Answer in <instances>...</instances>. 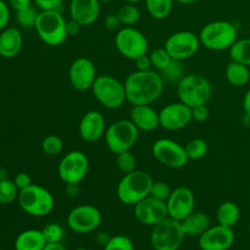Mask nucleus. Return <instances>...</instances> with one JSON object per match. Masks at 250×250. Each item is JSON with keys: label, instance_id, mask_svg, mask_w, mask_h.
I'll list each match as a JSON object with an SVG mask.
<instances>
[{"label": "nucleus", "instance_id": "f8f14e48", "mask_svg": "<svg viewBox=\"0 0 250 250\" xmlns=\"http://www.w3.org/2000/svg\"><path fill=\"white\" fill-rule=\"evenodd\" d=\"M200 46L198 35L189 30L172 33L165 41L164 48L175 61H184L192 57Z\"/></svg>", "mask_w": 250, "mask_h": 250}, {"label": "nucleus", "instance_id": "cd10ccee", "mask_svg": "<svg viewBox=\"0 0 250 250\" xmlns=\"http://www.w3.org/2000/svg\"><path fill=\"white\" fill-rule=\"evenodd\" d=\"M229 50L231 61L250 66V38L236 39Z\"/></svg>", "mask_w": 250, "mask_h": 250}, {"label": "nucleus", "instance_id": "f704fd0d", "mask_svg": "<svg viewBox=\"0 0 250 250\" xmlns=\"http://www.w3.org/2000/svg\"><path fill=\"white\" fill-rule=\"evenodd\" d=\"M104 250H134V244L129 236L116 234L108 238Z\"/></svg>", "mask_w": 250, "mask_h": 250}, {"label": "nucleus", "instance_id": "09e8293b", "mask_svg": "<svg viewBox=\"0 0 250 250\" xmlns=\"http://www.w3.org/2000/svg\"><path fill=\"white\" fill-rule=\"evenodd\" d=\"M242 107L244 110V113L250 114V87L246 91L243 100H242Z\"/></svg>", "mask_w": 250, "mask_h": 250}, {"label": "nucleus", "instance_id": "c9c22d12", "mask_svg": "<svg viewBox=\"0 0 250 250\" xmlns=\"http://www.w3.org/2000/svg\"><path fill=\"white\" fill-rule=\"evenodd\" d=\"M37 16H38V13L32 6H29L25 9L16 12V19L18 23L24 28L34 27Z\"/></svg>", "mask_w": 250, "mask_h": 250}, {"label": "nucleus", "instance_id": "3c124183", "mask_svg": "<svg viewBox=\"0 0 250 250\" xmlns=\"http://www.w3.org/2000/svg\"><path fill=\"white\" fill-rule=\"evenodd\" d=\"M7 179V171L4 168H0V181Z\"/></svg>", "mask_w": 250, "mask_h": 250}, {"label": "nucleus", "instance_id": "20e7f679", "mask_svg": "<svg viewBox=\"0 0 250 250\" xmlns=\"http://www.w3.org/2000/svg\"><path fill=\"white\" fill-rule=\"evenodd\" d=\"M237 36L233 23L227 21H215L207 23L199 32V41L208 50L224 51L229 49Z\"/></svg>", "mask_w": 250, "mask_h": 250}, {"label": "nucleus", "instance_id": "58836bf2", "mask_svg": "<svg viewBox=\"0 0 250 250\" xmlns=\"http://www.w3.org/2000/svg\"><path fill=\"white\" fill-rule=\"evenodd\" d=\"M171 192H172V189L167 183H165L163 181H156V182L153 181L151 188H150L149 196L166 202V200L170 196Z\"/></svg>", "mask_w": 250, "mask_h": 250}, {"label": "nucleus", "instance_id": "ea45409f", "mask_svg": "<svg viewBox=\"0 0 250 250\" xmlns=\"http://www.w3.org/2000/svg\"><path fill=\"white\" fill-rule=\"evenodd\" d=\"M36 6L41 9V11H47V10H56L60 11L63 0H34Z\"/></svg>", "mask_w": 250, "mask_h": 250}, {"label": "nucleus", "instance_id": "e433bc0d", "mask_svg": "<svg viewBox=\"0 0 250 250\" xmlns=\"http://www.w3.org/2000/svg\"><path fill=\"white\" fill-rule=\"evenodd\" d=\"M41 147L46 154L57 155L62 151L63 147V143L59 136L48 135L43 139L41 143Z\"/></svg>", "mask_w": 250, "mask_h": 250}, {"label": "nucleus", "instance_id": "c03bdc74", "mask_svg": "<svg viewBox=\"0 0 250 250\" xmlns=\"http://www.w3.org/2000/svg\"><path fill=\"white\" fill-rule=\"evenodd\" d=\"M135 65H136L137 70H140V71L149 70V69H151V66H152L149 56L146 54L137 58L135 60Z\"/></svg>", "mask_w": 250, "mask_h": 250}, {"label": "nucleus", "instance_id": "4c0bfd02", "mask_svg": "<svg viewBox=\"0 0 250 250\" xmlns=\"http://www.w3.org/2000/svg\"><path fill=\"white\" fill-rule=\"evenodd\" d=\"M41 230L47 243L61 242L63 236V229L62 226L56 223H50L46 225Z\"/></svg>", "mask_w": 250, "mask_h": 250}, {"label": "nucleus", "instance_id": "37998d69", "mask_svg": "<svg viewBox=\"0 0 250 250\" xmlns=\"http://www.w3.org/2000/svg\"><path fill=\"white\" fill-rule=\"evenodd\" d=\"M10 19L9 6L3 0H0V31L6 28Z\"/></svg>", "mask_w": 250, "mask_h": 250}, {"label": "nucleus", "instance_id": "b1692460", "mask_svg": "<svg viewBox=\"0 0 250 250\" xmlns=\"http://www.w3.org/2000/svg\"><path fill=\"white\" fill-rule=\"evenodd\" d=\"M46 239L41 229H25L19 233L15 240V250H43Z\"/></svg>", "mask_w": 250, "mask_h": 250}, {"label": "nucleus", "instance_id": "412c9836", "mask_svg": "<svg viewBox=\"0 0 250 250\" xmlns=\"http://www.w3.org/2000/svg\"><path fill=\"white\" fill-rule=\"evenodd\" d=\"M70 19L81 26H87L96 21L100 15L99 0H70Z\"/></svg>", "mask_w": 250, "mask_h": 250}, {"label": "nucleus", "instance_id": "2eb2a0df", "mask_svg": "<svg viewBox=\"0 0 250 250\" xmlns=\"http://www.w3.org/2000/svg\"><path fill=\"white\" fill-rule=\"evenodd\" d=\"M195 197L188 187H177L166 200L168 217L177 221H183L186 217L194 211Z\"/></svg>", "mask_w": 250, "mask_h": 250}, {"label": "nucleus", "instance_id": "9d476101", "mask_svg": "<svg viewBox=\"0 0 250 250\" xmlns=\"http://www.w3.org/2000/svg\"><path fill=\"white\" fill-rule=\"evenodd\" d=\"M114 44L123 57L133 61L146 55L148 49V42L146 36L132 26L121 28L115 35Z\"/></svg>", "mask_w": 250, "mask_h": 250}, {"label": "nucleus", "instance_id": "39448f33", "mask_svg": "<svg viewBox=\"0 0 250 250\" xmlns=\"http://www.w3.org/2000/svg\"><path fill=\"white\" fill-rule=\"evenodd\" d=\"M66 21L60 11L47 10L38 13L35 29L39 38L49 46L62 44L66 37Z\"/></svg>", "mask_w": 250, "mask_h": 250}, {"label": "nucleus", "instance_id": "7ed1b4c3", "mask_svg": "<svg viewBox=\"0 0 250 250\" xmlns=\"http://www.w3.org/2000/svg\"><path fill=\"white\" fill-rule=\"evenodd\" d=\"M177 94L180 102L192 108L206 104L212 95V86L209 80L202 75L188 74L179 80Z\"/></svg>", "mask_w": 250, "mask_h": 250}, {"label": "nucleus", "instance_id": "4d7b16f0", "mask_svg": "<svg viewBox=\"0 0 250 250\" xmlns=\"http://www.w3.org/2000/svg\"><path fill=\"white\" fill-rule=\"evenodd\" d=\"M248 230H249V233H250V221H249V224H248Z\"/></svg>", "mask_w": 250, "mask_h": 250}, {"label": "nucleus", "instance_id": "49530a36", "mask_svg": "<svg viewBox=\"0 0 250 250\" xmlns=\"http://www.w3.org/2000/svg\"><path fill=\"white\" fill-rule=\"evenodd\" d=\"M9 4L16 12H18L31 6V0H9Z\"/></svg>", "mask_w": 250, "mask_h": 250}, {"label": "nucleus", "instance_id": "473e14b6", "mask_svg": "<svg viewBox=\"0 0 250 250\" xmlns=\"http://www.w3.org/2000/svg\"><path fill=\"white\" fill-rule=\"evenodd\" d=\"M151 65L157 70H165L173 62V59L170 57L165 48H156L149 55Z\"/></svg>", "mask_w": 250, "mask_h": 250}, {"label": "nucleus", "instance_id": "4be33fe9", "mask_svg": "<svg viewBox=\"0 0 250 250\" xmlns=\"http://www.w3.org/2000/svg\"><path fill=\"white\" fill-rule=\"evenodd\" d=\"M130 118L139 131L151 132L159 126V114L150 104L133 105Z\"/></svg>", "mask_w": 250, "mask_h": 250}, {"label": "nucleus", "instance_id": "c85d7f7f", "mask_svg": "<svg viewBox=\"0 0 250 250\" xmlns=\"http://www.w3.org/2000/svg\"><path fill=\"white\" fill-rule=\"evenodd\" d=\"M173 2L174 0H145L148 14L156 20H163L170 15Z\"/></svg>", "mask_w": 250, "mask_h": 250}, {"label": "nucleus", "instance_id": "0eeeda50", "mask_svg": "<svg viewBox=\"0 0 250 250\" xmlns=\"http://www.w3.org/2000/svg\"><path fill=\"white\" fill-rule=\"evenodd\" d=\"M185 233L181 222L167 217L154 225L150 233V244L154 250H178Z\"/></svg>", "mask_w": 250, "mask_h": 250}, {"label": "nucleus", "instance_id": "a878e982", "mask_svg": "<svg viewBox=\"0 0 250 250\" xmlns=\"http://www.w3.org/2000/svg\"><path fill=\"white\" fill-rule=\"evenodd\" d=\"M240 211L236 203L224 201L218 205L216 210V220L219 225L232 228L239 220Z\"/></svg>", "mask_w": 250, "mask_h": 250}, {"label": "nucleus", "instance_id": "7c9ffc66", "mask_svg": "<svg viewBox=\"0 0 250 250\" xmlns=\"http://www.w3.org/2000/svg\"><path fill=\"white\" fill-rule=\"evenodd\" d=\"M119 21L126 26L134 25L140 19L139 9L131 3L121 6L116 13Z\"/></svg>", "mask_w": 250, "mask_h": 250}, {"label": "nucleus", "instance_id": "f03ea898", "mask_svg": "<svg viewBox=\"0 0 250 250\" xmlns=\"http://www.w3.org/2000/svg\"><path fill=\"white\" fill-rule=\"evenodd\" d=\"M153 183L151 176L142 170L125 174L119 181L116 188L118 199L127 205H135L149 195Z\"/></svg>", "mask_w": 250, "mask_h": 250}, {"label": "nucleus", "instance_id": "a211bd4d", "mask_svg": "<svg viewBox=\"0 0 250 250\" xmlns=\"http://www.w3.org/2000/svg\"><path fill=\"white\" fill-rule=\"evenodd\" d=\"M134 215L141 224L154 226L168 217L166 202L146 196L134 205Z\"/></svg>", "mask_w": 250, "mask_h": 250}, {"label": "nucleus", "instance_id": "864d4df0", "mask_svg": "<svg viewBox=\"0 0 250 250\" xmlns=\"http://www.w3.org/2000/svg\"><path fill=\"white\" fill-rule=\"evenodd\" d=\"M128 3H131V4H135V3H138V2H140V1H142V0H126Z\"/></svg>", "mask_w": 250, "mask_h": 250}, {"label": "nucleus", "instance_id": "8fccbe9b", "mask_svg": "<svg viewBox=\"0 0 250 250\" xmlns=\"http://www.w3.org/2000/svg\"><path fill=\"white\" fill-rule=\"evenodd\" d=\"M43 250H66V248L61 242H53V243H46Z\"/></svg>", "mask_w": 250, "mask_h": 250}, {"label": "nucleus", "instance_id": "ddd939ff", "mask_svg": "<svg viewBox=\"0 0 250 250\" xmlns=\"http://www.w3.org/2000/svg\"><path fill=\"white\" fill-rule=\"evenodd\" d=\"M151 152L158 162L170 168H182L188 161L185 147L167 138L156 140L151 146Z\"/></svg>", "mask_w": 250, "mask_h": 250}, {"label": "nucleus", "instance_id": "6ab92c4d", "mask_svg": "<svg viewBox=\"0 0 250 250\" xmlns=\"http://www.w3.org/2000/svg\"><path fill=\"white\" fill-rule=\"evenodd\" d=\"M68 77L71 86L75 90H89L97 78L95 64L88 58H78L71 62Z\"/></svg>", "mask_w": 250, "mask_h": 250}, {"label": "nucleus", "instance_id": "6e6d98bb", "mask_svg": "<svg viewBox=\"0 0 250 250\" xmlns=\"http://www.w3.org/2000/svg\"><path fill=\"white\" fill-rule=\"evenodd\" d=\"M75 250H91V249H88V248H77Z\"/></svg>", "mask_w": 250, "mask_h": 250}, {"label": "nucleus", "instance_id": "9b49d317", "mask_svg": "<svg viewBox=\"0 0 250 250\" xmlns=\"http://www.w3.org/2000/svg\"><path fill=\"white\" fill-rule=\"evenodd\" d=\"M89 170V160L85 153L80 150H72L66 153L60 161L58 174L60 179L66 185H77Z\"/></svg>", "mask_w": 250, "mask_h": 250}, {"label": "nucleus", "instance_id": "603ef678", "mask_svg": "<svg viewBox=\"0 0 250 250\" xmlns=\"http://www.w3.org/2000/svg\"><path fill=\"white\" fill-rule=\"evenodd\" d=\"M174 1H176L178 3H181V4H191V3H193L197 0H174Z\"/></svg>", "mask_w": 250, "mask_h": 250}, {"label": "nucleus", "instance_id": "13d9d810", "mask_svg": "<svg viewBox=\"0 0 250 250\" xmlns=\"http://www.w3.org/2000/svg\"><path fill=\"white\" fill-rule=\"evenodd\" d=\"M249 199H250V190H249Z\"/></svg>", "mask_w": 250, "mask_h": 250}, {"label": "nucleus", "instance_id": "393cba45", "mask_svg": "<svg viewBox=\"0 0 250 250\" xmlns=\"http://www.w3.org/2000/svg\"><path fill=\"white\" fill-rule=\"evenodd\" d=\"M181 226L185 235L199 236L210 227V219L207 214L199 211H193L183 221Z\"/></svg>", "mask_w": 250, "mask_h": 250}, {"label": "nucleus", "instance_id": "a18cd8bd", "mask_svg": "<svg viewBox=\"0 0 250 250\" xmlns=\"http://www.w3.org/2000/svg\"><path fill=\"white\" fill-rule=\"evenodd\" d=\"M104 26L107 28V29H116L119 25H120V21L117 17L116 14H110V15H107L104 19Z\"/></svg>", "mask_w": 250, "mask_h": 250}, {"label": "nucleus", "instance_id": "f3484780", "mask_svg": "<svg viewBox=\"0 0 250 250\" xmlns=\"http://www.w3.org/2000/svg\"><path fill=\"white\" fill-rule=\"evenodd\" d=\"M234 242L232 228L216 225L209 227L198 236L200 250H229Z\"/></svg>", "mask_w": 250, "mask_h": 250}, {"label": "nucleus", "instance_id": "423d86ee", "mask_svg": "<svg viewBox=\"0 0 250 250\" xmlns=\"http://www.w3.org/2000/svg\"><path fill=\"white\" fill-rule=\"evenodd\" d=\"M18 202L25 213L35 217L46 216L54 208L52 193L47 188L35 184L20 190Z\"/></svg>", "mask_w": 250, "mask_h": 250}, {"label": "nucleus", "instance_id": "bb28decb", "mask_svg": "<svg viewBox=\"0 0 250 250\" xmlns=\"http://www.w3.org/2000/svg\"><path fill=\"white\" fill-rule=\"evenodd\" d=\"M226 78L228 82L235 87H241L248 83L250 79V70L247 65L231 61L226 66Z\"/></svg>", "mask_w": 250, "mask_h": 250}, {"label": "nucleus", "instance_id": "f257e3e1", "mask_svg": "<svg viewBox=\"0 0 250 250\" xmlns=\"http://www.w3.org/2000/svg\"><path fill=\"white\" fill-rule=\"evenodd\" d=\"M126 101L132 105L150 104L162 94L164 80L160 73L154 70H136L124 81Z\"/></svg>", "mask_w": 250, "mask_h": 250}, {"label": "nucleus", "instance_id": "5701e85b", "mask_svg": "<svg viewBox=\"0 0 250 250\" xmlns=\"http://www.w3.org/2000/svg\"><path fill=\"white\" fill-rule=\"evenodd\" d=\"M22 46V36L19 28L7 27L0 32V56L5 59L16 57Z\"/></svg>", "mask_w": 250, "mask_h": 250}, {"label": "nucleus", "instance_id": "1a4fd4ad", "mask_svg": "<svg viewBox=\"0 0 250 250\" xmlns=\"http://www.w3.org/2000/svg\"><path fill=\"white\" fill-rule=\"evenodd\" d=\"M139 130L131 120L120 119L110 124L104 132V140L109 150L115 154L130 150L138 140Z\"/></svg>", "mask_w": 250, "mask_h": 250}, {"label": "nucleus", "instance_id": "a19ab883", "mask_svg": "<svg viewBox=\"0 0 250 250\" xmlns=\"http://www.w3.org/2000/svg\"><path fill=\"white\" fill-rule=\"evenodd\" d=\"M209 108L206 104H200L191 108L192 119L197 122H205L209 117Z\"/></svg>", "mask_w": 250, "mask_h": 250}, {"label": "nucleus", "instance_id": "de8ad7c7", "mask_svg": "<svg viewBox=\"0 0 250 250\" xmlns=\"http://www.w3.org/2000/svg\"><path fill=\"white\" fill-rule=\"evenodd\" d=\"M80 28H81V25L77 21H73L71 19L66 21L65 29H66L67 36L68 35H76L79 32Z\"/></svg>", "mask_w": 250, "mask_h": 250}, {"label": "nucleus", "instance_id": "c756f323", "mask_svg": "<svg viewBox=\"0 0 250 250\" xmlns=\"http://www.w3.org/2000/svg\"><path fill=\"white\" fill-rule=\"evenodd\" d=\"M185 150L188 159L199 160L203 158L208 152L207 143L200 138H194L188 141L185 146Z\"/></svg>", "mask_w": 250, "mask_h": 250}, {"label": "nucleus", "instance_id": "2f4dec72", "mask_svg": "<svg viewBox=\"0 0 250 250\" xmlns=\"http://www.w3.org/2000/svg\"><path fill=\"white\" fill-rule=\"evenodd\" d=\"M20 190L13 180L4 179L0 181V203L9 204L18 199Z\"/></svg>", "mask_w": 250, "mask_h": 250}, {"label": "nucleus", "instance_id": "4468645a", "mask_svg": "<svg viewBox=\"0 0 250 250\" xmlns=\"http://www.w3.org/2000/svg\"><path fill=\"white\" fill-rule=\"evenodd\" d=\"M102 222L100 210L91 204L74 207L67 215V225L76 233H88L95 230Z\"/></svg>", "mask_w": 250, "mask_h": 250}, {"label": "nucleus", "instance_id": "dca6fc26", "mask_svg": "<svg viewBox=\"0 0 250 250\" xmlns=\"http://www.w3.org/2000/svg\"><path fill=\"white\" fill-rule=\"evenodd\" d=\"M159 126L168 131H177L186 127L191 120V107L182 102L166 104L160 109Z\"/></svg>", "mask_w": 250, "mask_h": 250}, {"label": "nucleus", "instance_id": "72a5a7b5", "mask_svg": "<svg viewBox=\"0 0 250 250\" xmlns=\"http://www.w3.org/2000/svg\"><path fill=\"white\" fill-rule=\"evenodd\" d=\"M116 164L120 172L124 175L135 171L137 168L136 157L130 150H125L116 154Z\"/></svg>", "mask_w": 250, "mask_h": 250}, {"label": "nucleus", "instance_id": "aec40b11", "mask_svg": "<svg viewBox=\"0 0 250 250\" xmlns=\"http://www.w3.org/2000/svg\"><path fill=\"white\" fill-rule=\"evenodd\" d=\"M79 135L88 143L98 141L105 132V121L104 115L98 110H89L79 122Z\"/></svg>", "mask_w": 250, "mask_h": 250}, {"label": "nucleus", "instance_id": "6e6552de", "mask_svg": "<svg viewBox=\"0 0 250 250\" xmlns=\"http://www.w3.org/2000/svg\"><path fill=\"white\" fill-rule=\"evenodd\" d=\"M96 100L109 109L120 107L126 101L124 83L110 75H99L91 88Z\"/></svg>", "mask_w": 250, "mask_h": 250}, {"label": "nucleus", "instance_id": "79ce46f5", "mask_svg": "<svg viewBox=\"0 0 250 250\" xmlns=\"http://www.w3.org/2000/svg\"><path fill=\"white\" fill-rule=\"evenodd\" d=\"M13 181L16 184V186L19 188V190L24 189L25 188L29 187L32 184L30 176L27 173H25V172H21V173L17 174Z\"/></svg>", "mask_w": 250, "mask_h": 250}, {"label": "nucleus", "instance_id": "5fc2aeb1", "mask_svg": "<svg viewBox=\"0 0 250 250\" xmlns=\"http://www.w3.org/2000/svg\"><path fill=\"white\" fill-rule=\"evenodd\" d=\"M100 2H104V3H108V2H111L113 0H99Z\"/></svg>", "mask_w": 250, "mask_h": 250}]
</instances>
